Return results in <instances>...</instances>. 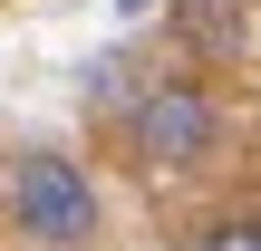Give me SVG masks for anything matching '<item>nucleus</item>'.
<instances>
[{"label":"nucleus","instance_id":"obj_2","mask_svg":"<svg viewBox=\"0 0 261 251\" xmlns=\"http://www.w3.org/2000/svg\"><path fill=\"white\" fill-rule=\"evenodd\" d=\"M10 222H19V242L39 251H87L97 242V184H87V164H68V155H19L10 164Z\"/></svg>","mask_w":261,"mask_h":251},{"label":"nucleus","instance_id":"obj_3","mask_svg":"<svg viewBox=\"0 0 261 251\" xmlns=\"http://www.w3.org/2000/svg\"><path fill=\"white\" fill-rule=\"evenodd\" d=\"M194 251H261V232H252V213H232V222H203Z\"/></svg>","mask_w":261,"mask_h":251},{"label":"nucleus","instance_id":"obj_1","mask_svg":"<svg viewBox=\"0 0 261 251\" xmlns=\"http://www.w3.org/2000/svg\"><path fill=\"white\" fill-rule=\"evenodd\" d=\"M223 135H232V116H223V97H213L203 77H155V87L126 106V155H136V174H203V164L223 155Z\"/></svg>","mask_w":261,"mask_h":251},{"label":"nucleus","instance_id":"obj_4","mask_svg":"<svg viewBox=\"0 0 261 251\" xmlns=\"http://www.w3.org/2000/svg\"><path fill=\"white\" fill-rule=\"evenodd\" d=\"M116 10H126V19H155V10H165V0H116Z\"/></svg>","mask_w":261,"mask_h":251}]
</instances>
